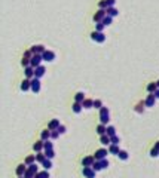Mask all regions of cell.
<instances>
[{
  "instance_id": "cell-24",
  "label": "cell",
  "mask_w": 159,
  "mask_h": 178,
  "mask_svg": "<svg viewBox=\"0 0 159 178\" xmlns=\"http://www.w3.org/2000/svg\"><path fill=\"white\" fill-rule=\"evenodd\" d=\"M40 139H42V141H49V139H51V131H49V129L42 131V134H40Z\"/></svg>"
},
{
  "instance_id": "cell-45",
  "label": "cell",
  "mask_w": 159,
  "mask_h": 178,
  "mask_svg": "<svg viewBox=\"0 0 159 178\" xmlns=\"http://www.w3.org/2000/svg\"><path fill=\"white\" fill-rule=\"evenodd\" d=\"M60 137V132L58 131H51V139H57Z\"/></svg>"
},
{
  "instance_id": "cell-41",
  "label": "cell",
  "mask_w": 159,
  "mask_h": 178,
  "mask_svg": "<svg viewBox=\"0 0 159 178\" xmlns=\"http://www.w3.org/2000/svg\"><path fill=\"white\" fill-rule=\"evenodd\" d=\"M110 141H112V144H117L119 146V141H121V139H119L117 135H113V137H110Z\"/></svg>"
},
{
  "instance_id": "cell-46",
  "label": "cell",
  "mask_w": 159,
  "mask_h": 178,
  "mask_svg": "<svg viewBox=\"0 0 159 178\" xmlns=\"http://www.w3.org/2000/svg\"><path fill=\"white\" fill-rule=\"evenodd\" d=\"M52 148H54V144L51 141H45V150H52Z\"/></svg>"
},
{
  "instance_id": "cell-8",
  "label": "cell",
  "mask_w": 159,
  "mask_h": 178,
  "mask_svg": "<svg viewBox=\"0 0 159 178\" xmlns=\"http://www.w3.org/2000/svg\"><path fill=\"white\" fill-rule=\"evenodd\" d=\"M83 177L85 178H95V171L94 169H92V166H83Z\"/></svg>"
},
{
  "instance_id": "cell-16",
  "label": "cell",
  "mask_w": 159,
  "mask_h": 178,
  "mask_svg": "<svg viewBox=\"0 0 159 178\" xmlns=\"http://www.w3.org/2000/svg\"><path fill=\"white\" fill-rule=\"evenodd\" d=\"M33 148H34L36 153H40L42 150H45V141H42V139H40V141H36L33 144Z\"/></svg>"
},
{
  "instance_id": "cell-15",
  "label": "cell",
  "mask_w": 159,
  "mask_h": 178,
  "mask_svg": "<svg viewBox=\"0 0 159 178\" xmlns=\"http://www.w3.org/2000/svg\"><path fill=\"white\" fill-rule=\"evenodd\" d=\"M95 163V157L94 156H86L82 159V165L83 166H92V165Z\"/></svg>"
},
{
  "instance_id": "cell-21",
  "label": "cell",
  "mask_w": 159,
  "mask_h": 178,
  "mask_svg": "<svg viewBox=\"0 0 159 178\" xmlns=\"http://www.w3.org/2000/svg\"><path fill=\"white\" fill-rule=\"evenodd\" d=\"M72 108H73V111H74L76 114H79V113L83 110V104H82V103H76V101H74L73 106H72Z\"/></svg>"
},
{
  "instance_id": "cell-7",
  "label": "cell",
  "mask_w": 159,
  "mask_h": 178,
  "mask_svg": "<svg viewBox=\"0 0 159 178\" xmlns=\"http://www.w3.org/2000/svg\"><path fill=\"white\" fill-rule=\"evenodd\" d=\"M42 61H43V57L42 55H33V58H31V67L33 68H37V67H40L42 66Z\"/></svg>"
},
{
  "instance_id": "cell-47",
  "label": "cell",
  "mask_w": 159,
  "mask_h": 178,
  "mask_svg": "<svg viewBox=\"0 0 159 178\" xmlns=\"http://www.w3.org/2000/svg\"><path fill=\"white\" fill-rule=\"evenodd\" d=\"M28 169H30V171H33L34 174H37V172H39V168H37V165H36V163H34V165H30Z\"/></svg>"
},
{
  "instance_id": "cell-34",
  "label": "cell",
  "mask_w": 159,
  "mask_h": 178,
  "mask_svg": "<svg viewBox=\"0 0 159 178\" xmlns=\"http://www.w3.org/2000/svg\"><path fill=\"white\" fill-rule=\"evenodd\" d=\"M34 178H49V172H48V171H42V172H37Z\"/></svg>"
},
{
  "instance_id": "cell-25",
  "label": "cell",
  "mask_w": 159,
  "mask_h": 178,
  "mask_svg": "<svg viewBox=\"0 0 159 178\" xmlns=\"http://www.w3.org/2000/svg\"><path fill=\"white\" fill-rule=\"evenodd\" d=\"M24 163L27 165V166H30V165H34L36 163V155H31V156H27L24 160Z\"/></svg>"
},
{
  "instance_id": "cell-14",
  "label": "cell",
  "mask_w": 159,
  "mask_h": 178,
  "mask_svg": "<svg viewBox=\"0 0 159 178\" xmlns=\"http://www.w3.org/2000/svg\"><path fill=\"white\" fill-rule=\"evenodd\" d=\"M45 73H46V68H45L43 66H40V67L34 68V77H37V79H42L43 76H45Z\"/></svg>"
},
{
  "instance_id": "cell-12",
  "label": "cell",
  "mask_w": 159,
  "mask_h": 178,
  "mask_svg": "<svg viewBox=\"0 0 159 178\" xmlns=\"http://www.w3.org/2000/svg\"><path fill=\"white\" fill-rule=\"evenodd\" d=\"M60 126H61L60 119H52V120L49 122V125H48V129H49V131H58Z\"/></svg>"
},
{
  "instance_id": "cell-29",
  "label": "cell",
  "mask_w": 159,
  "mask_h": 178,
  "mask_svg": "<svg viewBox=\"0 0 159 178\" xmlns=\"http://www.w3.org/2000/svg\"><path fill=\"white\" fill-rule=\"evenodd\" d=\"M117 157L121 159V160H128L129 159V155H128V151L121 150V151H119V155H117Z\"/></svg>"
},
{
  "instance_id": "cell-32",
  "label": "cell",
  "mask_w": 159,
  "mask_h": 178,
  "mask_svg": "<svg viewBox=\"0 0 159 178\" xmlns=\"http://www.w3.org/2000/svg\"><path fill=\"white\" fill-rule=\"evenodd\" d=\"M42 166L45 168V171H49V169L52 168V162H51V159H46V160L42 163Z\"/></svg>"
},
{
  "instance_id": "cell-28",
  "label": "cell",
  "mask_w": 159,
  "mask_h": 178,
  "mask_svg": "<svg viewBox=\"0 0 159 178\" xmlns=\"http://www.w3.org/2000/svg\"><path fill=\"white\" fill-rule=\"evenodd\" d=\"M107 15H109V17H112V18H115V17H117V15H119V10H117L115 6H113V8H109V9H107Z\"/></svg>"
},
{
  "instance_id": "cell-3",
  "label": "cell",
  "mask_w": 159,
  "mask_h": 178,
  "mask_svg": "<svg viewBox=\"0 0 159 178\" xmlns=\"http://www.w3.org/2000/svg\"><path fill=\"white\" fill-rule=\"evenodd\" d=\"M107 155H109V148H98L95 151V160H103V159H107Z\"/></svg>"
},
{
  "instance_id": "cell-19",
  "label": "cell",
  "mask_w": 159,
  "mask_h": 178,
  "mask_svg": "<svg viewBox=\"0 0 159 178\" xmlns=\"http://www.w3.org/2000/svg\"><path fill=\"white\" fill-rule=\"evenodd\" d=\"M97 134L101 137V135H106V134H107V126H106V125H103V123H100L98 126H97Z\"/></svg>"
},
{
  "instance_id": "cell-1",
  "label": "cell",
  "mask_w": 159,
  "mask_h": 178,
  "mask_svg": "<svg viewBox=\"0 0 159 178\" xmlns=\"http://www.w3.org/2000/svg\"><path fill=\"white\" fill-rule=\"evenodd\" d=\"M109 120H110V113H109V108H107V107H103V108L100 110V123H103V125L107 126Z\"/></svg>"
},
{
  "instance_id": "cell-27",
  "label": "cell",
  "mask_w": 159,
  "mask_h": 178,
  "mask_svg": "<svg viewBox=\"0 0 159 178\" xmlns=\"http://www.w3.org/2000/svg\"><path fill=\"white\" fill-rule=\"evenodd\" d=\"M85 99H86V98H85V94H83V92H77V94L74 95V101H76V103H82V104H83Z\"/></svg>"
},
{
  "instance_id": "cell-9",
  "label": "cell",
  "mask_w": 159,
  "mask_h": 178,
  "mask_svg": "<svg viewBox=\"0 0 159 178\" xmlns=\"http://www.w3.org/2000/svg\"><path fill=\"white\" fill-rule=\"evenodd\" d=\"M31 91H33L34 94H39V92H40V79H37V77L31 79Z\"/></svg>"
},
{
  "instance_id": "cell-2",
  "label": "cell",
  "mask_w": 159,
  "mask_h": 178,
  "mask_svg": "<svg viewBox=\"0 0 159 178\" xmlns=\"http://www.w3.org/2000/svg\"><path fill=\"white\" fill-rule=\"evenodd\" d=\"M31 58H33V52H31V50H27V52H24V57H22V59H21V64H22L24 68H25V67H30V64H31Z\"/></svg>"
},
{
  "instance_id": "cell-22",
  "label": "cell",
  "mask_w": 159,
  "mask_h": 178,
  "mask_svg": "<svg viewBox=\"0 0 159 178\" xmlns=\"http://www.w3.org/2000/svg\"><path fill=\"white\" fill-rule=\"evenodd\" d=\"M146 89H147V92H149V94H155L159 88H158L156 82H152V83H149V85H147V88H146Z\"/></svg>"
},
{
  "instance_id": "cell-44",
  "label": "cell",
  "mask_w": 159,
  "mask_h": 178,
  "mask_svg": "<svg viewBox=\"0 0 159 178\" xmlns=\"http://www.w3.org/2000/svg\"><path fill=\"white\" fill-rule=\"evenodd\" d=\"M100 162H101V166H103V169L109 168V165H110V163H109V160H107V159H103V160H100Z\"/></svg>"
},
{
  "instance_id": "cell-50",
  "label": "cell",
  "mask_w": 159,
  "mask_h": 178,
  "mask_svg": "<svg viewBox=\"0 0 159 178\" xmlns=\"http://www.w3.org/2000/svg\"><path fill=\"white\" fill-rule=\"evenodd\" d=\"M155 97H156V98H158V99H159V89H158V91H156V92H155Z\"/></svg>"
},
{
  "instance_id": "cell-13",
  "label": "cell",
  "mask_w": 159,
  "mask_h": 178,
  "mask_svg": "<svg viewBox=\"0 0 159 178\" xmlns=\"http://www.w3.org/2000/svg\"><path fill=\"white\" fill-rule=\"evenodd\" d=\"M27 169H28L27 165H25V163H21V165H18V166H17L15 172H17V175H18V177H24V175H25V172H27Z\"/></svg>"
},
{
  "instance_id": "cell-33",
  "label": "cell",
  "mask_w": 159,
  "mask_h": 178,
  "mask_svg": "<svg viewBox=\"0 0 159 178\" xmlns=\"http://www.w3.org/2000/svg\"><path fill=\"white\" fill-rule=\"evenodd\" d=\"M45 156H46V159H54V156H55L54 148L52 150H45Z\"/></svg>"
},
{
  "instance_id": "cell-10",
  "label": "cell",
  "mask_w": 159,
  "mask_h": 178,
  "mask_svg": "<svg viewBox=\"0 0 159 178\" xmlns=\"http://www.w3.org/2000/svg\"><path fill=\"white\" fill-rule=\"evenodd\" d=\"M156 97H155V94H149L147 95V98L144 99V104H146V107H155V103H156Z\"/></svg>"
},
{
  "instance_id": "cell-23",
  "label": "cell",
  "mask_w": 159,
  "mask_h": 178,
  "mask_svg": "<svg viewBox=\"0 0 159 178\" xmlns=\"http://www.w3.org/2000/svg\"><path fill=\"white\" fill-rule=\"evenodd\" d=\"M119 151H121V150H119V146H117V144H110V146H109V153H110V155H116V156H117Z\"/></svg>"
},
{
  "instance_id": "cell-6",
  "label": "cell",
  "mask_w": 159,
  "mask_h": 178,
  "mask_svg": "<svg viewBox=\"0 0 159 178\" xmlns=\"http://www.w3.org/2000/svg\"><path fill=\"white\" fill-rule=\"evenodd\" d=\"M30 50L33 52V55H43V52L46 50V48L43 45H34L30 48Z\"/></svg>"
},
{
  "instance_id": "cell-37",
  "label": "cell",
  "mask_w": 159,
  "mask_h": 178,
  "mask_svg": "<svg viewBox=\"0 0 159 178\" xmlns=\"http://www.w3.org/2000/svg\"><path fill=\"white\" fill-rule=\"evenodd\" d=\"M101 22H103V24H104V25H106V27H109V25H110V24H112V22H113V18H112V17H109V15H107V17H106V18H104V19H103V21H101Z\"/></svg>"
},
{
  "instance_id": "cell-36",
  "label": "cell",
  "mask_w": 159,
  "mask_h": 178,
  "mask_svg": "<svg viewBox=\"0 0 159 178\" xmlns=\"http://www.w3.org/2000/svg\"><path fill=\"white\" fill-rule=\"evenodd\" d=\"M144 107H146V104H144V103H138V104L135 106V111L141 114V113L144 111Z\"/></svg>"
},
{
  "instance_id": "cell-17",
  "label": "cell",
  "mask_w": 159,
  "mask_h": 178,
  "mask_svg": "<svg viewBox=\"0 0 159 178\" xmlns=\"http://www.w3.org/2000/svg\"><path fill=\"white\" fill-rule=\"evenodd\" d=\"M24 73H25V77H27L28 80H31V79H34V68L30 66V67H25L24 68Z\"/></svg>"
},
{
  "instance_id": "cell-51",
  "label": "cell",
  "mask_w": 159,
  "mask_h": 178,
  "mask_svg": "<svg viewBox=\"0 0 159 178\" xmlns=\"http://www.w3.org/2000/svg\"><path fill=\"white\" fill-rule=\"evenodd\" d=\"M156 85H158V88H159V80H158V82H156Z\"/></svg>"
},
{
  "instance_id": "cell-38",
  "label": "cell",
  "mask_w": 159,
  "mask_h": 178,
  "mask_svg": "<svg viewBox=\"0 0 159 178\" xmlns=\"http://www.w3.org/2000/svg\"><path fill=\"white\" fill-rule=\"evenodd\" d=\"M104 106H103V101L101 99H94V108H98V110H101Z\"/></svg>"
},
{
  "instance_id": "cell-20",
  "label": "cell",
  "mask_w": 159,
  "mask_h": 178,
  "mask_svg": "<svg viewBox=\"0 0 159 178\" xmlns=\"http://www.w3.org/2000/svg\"><path fill=\"white\" fill-rule=\"evenodd\" d=\"M100 143H101L103 146H107V147H109V146L112 144V141H110V137H109L107 134H106V135H101V137H100Z\"/></svg>"
},
{
  "instance_id": "cell-18",
  "label": "cell",
  "mask_w": 159,
  "mask_h": 178,
  "mask_svg": "<svg viewBox=\"0 0 159 178\" xmlns=\"http://www.w3.org/2000/svg\"><path fill=\"white\" fill-rule=\"evenodd\" d=\"M21 91H30V89H31V80H28V79H25V80H22L21 82Z\"/></svg>"
},
{
  "instance_id": "cell-11",
  "label": "cell",
  "mask_w": 159,
  "mask_h": 178,
  "mask_svg": "<svg viewBox=\"0 0 159 178\" xmlns=\"http://www.w3.org/2000/svg\"><path fill=\"white\" fill-rule=\"evenodd\" d=\"M43 61H46V62H52V61H54L55 59V52H52V50H45V52H43Z\"/></svg>"
},
{
  "instance_id": "cell-31",
  "label": "cell",
  "mask_w": 159,
  "mask_h": 178,
  "mask_svg": "<svg viewBox=\"0 0 159 178\" xmlns=\"http://www.w3.org/2000/svg\"><path fill=\"white\" fill-rule=\"evenodd\" d=\"M92 169H94L95 172H100V171L103 169V166H101V162H100V160H95V163L92 165Z\"/></svg>"
},
{
  "instance_id": "cell-48",
  "label": "cell",
  "mask_w": 159,
  "mask_h": 178,
  "mask_svg": "<svg viewBox=\"0 0 159 178\" xmlns=\"http://www.w3.org/2000/svg\"><path fill=\"white\" fill-rule=\"evenodd\" d=\"M65 131H67V128H65L64 125H61L60 128H58V132H60V135H62V134H65Z\"/></svg>"
},
{
  "instance_id": "cell-30",
  "label": "cell",
  "mask_w": 159,
  "mask_h": 178,
  "mask_svg": "<svg viewBox=\"0 0 159 178\" xmlns=\"http://www.w3.org/2000/svg\"><path fill=\"white\" fill-rule=\"evenodd\" d=\"M45 160H46L45 153H42V151H40V153H37V155H36V162H39V163H43Z\"/></svg>"
},
{
  "instance_id": "cell-26",
  "label": "cell",
  "mask_w": 159,
  "mask_h": 178,
  "mask_svg": "<svg viewBox=\"0 0 159 178\" xmlns=\"http://www.w3.org/2000/svg\"><path fill=\"white\" fill-rule=\"evenodd\" d=\"M83 108H86V110H89V108H94V99H89V98H86V99L83 101Z\"/></svg>"
},
{
  "instance_id": "cell-39",
  "label": "cell",
  "mask_w": 159,
  "mask_h": 178,
  "mask_svg": "<svg viewBox=\"0 0 159 178\" xmlns=\"http://www.w3.org/2000/svg\"><path fill=\"white\" fill-rule=\"evenodd\" d=\"M106 28V25L103 24V22H97V25H95V31H98V33H103V30Z\"/></svg>"
},
{
  "instance_id": "cell-35",
  "label": "cell",
  "mask_w": 159,
  "mask_h": 178,
  "mask_svg": "<svg viewBox=\"0 0 159 178\" xmlns=\"http://www.w3.org/2000/svg\"><path fill=\"white\" fill-rule=\"evenodd\" d=\"M107 135L109 137H113V135H116V128H115V126H107Z\"/></svg>"
},
{
  "instance_id": "cell-5",
  "label": "cell",
  "mask_w": 159,
  "mask_h": 178,
  "mask_svg": "<svg viewBox=\"0 0 159 178\" xmlns=\"http://www.w3.org/2000/svg\"><path fill=\"white\" fill-rule=\"evenodd\" d=\"M106 17H107V9H98L95 12V15H94V21L95 22H101Z\"/></svg>"
},
{
  "instance_id": "cell-42",
  "label": "cell",
  "mask_w": 159,
  "mask_h": 178,
  "mask_svg": "<svg viewBox=\"0 0 159 178\" xmlns=\"http://www.w3.org/2000/svg\"><path fill=\"white\" fill-rule=\"evenodd\" d=\"M104 2H106V6H107V9H109V8H113L115 6L116 0H104Z\"/></svg>"
},
{
  "instance_id": "cell-43",
  "label": "cell",
  "mask_w": 159,
  "mask_h": 178,
  "mask_svg": "<svg viewBox=\"0 0 159 178\" xmlns=\"http://www.w3.org/2000/svg\"><path fill=\"white\" fill-rule=\"evenodd\" d=\"M159 156V150H156L155 147L150 150V157H158Z\"/></svg>"
},
{
  "instance_id": "cell-49",
  "label": "cell",
  "mask_w": 159,
  "mask_h": 178,
  "mask_svg": "<svg viewBox=\"0 0 159 178\" xmlns=\"http://www.w3.org/2000/svg\"><path fill=\"white\" fill-rule=\"evenodd\" d=\"M153 147H155L156 150H159V141H158V143H155V146H153Z\"/></svg>"
},
{
  "instance_id": "cell-40",
  "label": "cell",
  "mask_w": 159,
  "mask_h": 178,
  "mask_svg": "<svg viewBox=\"0 0 159 178\" xmlns=\"http://www.w3.org/2000/svg\"><path fill=\"white\" fill-rule=\"evenodd\" d=\"M34 177H36V174L33 171H30V169H27V172H25V175H24V178H34Z\"/></svg>"
},
{
  "instance_id": "cell-4",
  "label": "cell",
  "mask_w": 159,
  "mask_h": 178,
  "mask_svg": "<svg viewBox=\"0 0 159 178\" xmlns=\"http://www.w3.org/2000/svg\"><path fill=\"white\" fill-rule=\"evenodd\" d=\"M91 39L97 42V43H104L106 42V34L104 33H98V31H94L91 33Z\"/></svg>"
},
{
  "instance_id": "cell-52",
  "label": "cell",
  "mask_w": 159,
  "mask_h": 178,
  "mask_svg": "<svg viewBox=\"0 0 159 178\" xmlns=\"http://www.w3.org/2000/svg\"><path fill=\"white\" fill-rule=\"evenodd\" d=\"M19 178H24V177H19Z\"/></svg>"
}]
</instances>
